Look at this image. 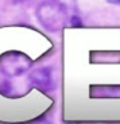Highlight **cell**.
I'll use <instances>...</instances> for the list:
<instances>
[{"instance_id":"obj_4","label":"cell","mask_w":120,"mask_h":124,"mask_svg":"<svg viewBox=\"0 0 120 124\" xmlns=\"http://www.w3.org/2000/svg\"><path fill=\"white\" fill-rule=\"evenodd\" d=\"M29 124H52V123L46 119H38V120H34V122H31Z\"/></svg>"},{"instance_id":"obj_3","label":"cell","mask_w":120,"mask_h":124,"mask_svg":"<svg viewBox=\"0 0 120 124\" xmlns=\"http://www.w3.org/2000/svg\"><path fill=\"white\" fill-rule=\"evenodd\" d=\"M30 81L32 85L38 87L39 89L44 92L52 91L54 88V79H53V72L50 67H41L35 70L34 72L30 74Z\"/></svg>"},{"instance_id":"obj_2","label":"cell","mask_w":120,"mask_h":124,"mask_svg":"<svg viewBox=\"0 0 120 124\" xmlns=\"http://www.w3.org/2000/svg\"><path fill=\"white\" fill-rule=\"evenodd\" d=\"M32 61L21 52H8L0 57V72L7 78L22 75L31 67Z\"/></svg>"},{"instance_id":"obj_1","label":"cell","mask_w":120,"mask_h":124,"mask_svg":"<svg viewBox=\"0 0 120 124\" xmlns=\"http://www.w3.org/2000/svg\"><path fill=\"white\" fill-rule=\"evenodd\" d=\"M36 16L39 22L52 32H56V31L61 30L62 27H65L68 17L71 18L68 12L61 4H58L56 0L41 3L38 7Z\"/></svg>"},{"instance_id":"obj_5","label":"cell","mask_w":120,"mask_h":124,"mask_svg":"<svg viewBox=\"0 0 120 124\" xmlns=\"http://www.w3.org/2000/svg\"><path fill=\"white\" fill-rule=\"evenodd\" d=\"M106 1L111 3V4H115V5H120V0H106Z\"/></svg>"}]
</instances>
